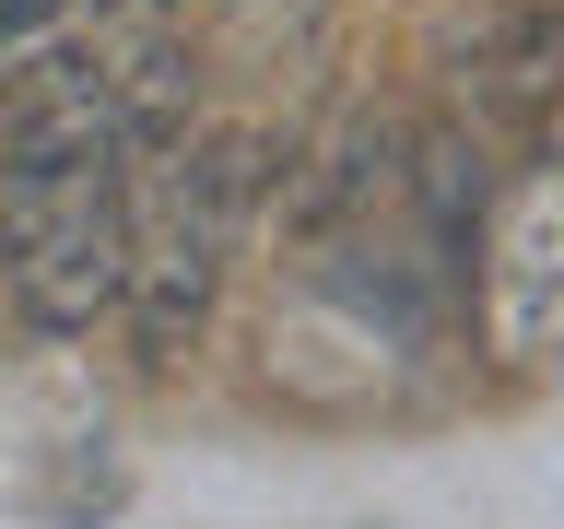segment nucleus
I'll use <instances>...</instances> for the list:
<instances>
[{
  "instance_id": "nucleus-1",
  "label": "nucleus",
  "mask_w": 564,
  "mask_h": 529,
  "mask_svg": "<svg viewBox=\"0 0 564 529\" xmlns=\"http://www.w3.org/2000/svg\"><path fill=\"white\" fill-rule=\"evenodd\" d=\"M130 271V165L118 153H47V165H0V282L24 330L83 342L118 306Z\"/></svg>"
},
{
  "instance_id": "nucleus-3",
  "label": "nucleus",
  "mask_w": 564,
  "mask_h": 529,
  "mask_svg": "<svg viewBox=\"0 0 564 529\" xmlns=\"http://www.w3.org/2000/svg\"><path fill=\"white\" fill-rule=\"evenodd\" d=\"M447 71H458L470 130H506L529 153V141H553L564 12H553V0H470V12H447Z\"/></svg>"
},
{
  "instance_id": "nucleus-2",
  "label": "nucleus",
  "mask_w": 564,
  "mask_h": 529,
  "mask_svg": "<svg viewBox=\"0 0 564 529\" xmlns=\"http://www.w3.org/2000/svg\"><path fill=\"white\" fill-rule=\"evenodd\" d=\"M458 282H470L482 353L506 365V377H529V365L553 353V330H564V188H553V141H529L518 176L494 188V212H482V236H470V259H458Z\"/></svg>"
},
{
  "instance_id": "nucleus-4",
  "label": "nucleus",
  "mask_w": 564,
  "mask_h": 529,
  "mask_svg": "<svg viewBox=\"0 0 564 529\" xmlns=\"http://www.w3.org/2000/svg\"><path fill=\"white\" fill-rule=\"evenodd\" d=\"M317 47H329V0H224V24H212V60L247 83H282Z\"/></svg>"
},
{
  "instance_id": "nucleus-5",
  "label": "nucleus",
  "mask_w": 564,
  "mask_h": 529,
  "mask_svg": "<svg viewBox=\"0 0 564 529\" xmlns=\"http://www.w3.org/2000/svg\"><path fill=\"white\" fill-rule=\"evenodd\" d=\"M188 24V0H59V35L83 60H118V47H153V35Z\"/></svg>"
},
{
  "instance_id": "nucleus-6",
  "label": "nucleus",
  "mask_w": 564,
  "mask_h": 529,
  "mask_svg": "<svg viewBox=\"0 0 564 529\" xmlns=\"http://www.w3.org/2000/svg\"><path fill=\"white\" fill-rule=\"evenodd\" d=\"M35 35H59V0H0V47H35Z\"/></svg>"
}]
</instances>
